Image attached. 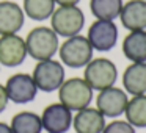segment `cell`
<instances>
[{"label":"cell","mask_w":146,"mask_h":133,"mask_svg":"<svg viewBox=\"0 0 146 133\" xmlns=\"http://www.w3.org/2000/svg\"><path fill=\"white\" fill-rule=\"evenodd\" d=\"M119 20L129 32L146 30V0H127L119 13Z\"/></svg>","instance_id":"5bb4252c"},{"label":"cell","mask_w":146,"mask_h":133,"mask_svg":"<svg viewBox=\"0 0 146 133\" xmlns=\"http://www.w3.org/2000/svg\"><path fill=\"white\" fill-rule=\"evenodd\" d=\"M5 91L8 94L10 102L16 105H25L35 100L39 89L33 80L32 74L17 72L8 77L7 83H5Z\"/></svg>","instance_id":"52a82bcc"},{"label":"cell","mask_w":146,"mask_h":133,"mask_svg":"<svg viewBox=\"0 0 146 133\" xmlns=\"http://www.w3.org/2000/svg\"><path fill=\"white\" fill-rule=\"evenodd\" d=\"M85 27V14L79 5L71 7H57L50 16V28L61 38L80 35Z\"/></svg>","instance_id":"277c9868"},{"label":"cell","mask_w":146,"mask_h":133,"mask_svg":"<svg viewBox=\"0 0 146 133\" xmlns=\"http://www.w3.org/2000/svg\"><path fill=\"white\" fill-rule=\"evenodd\" d=\"M127 102H129V94L118 86L105 88L96 95V108L105 117H111V119L124 116Z\"/></svg>","instance_id":"ba28073f"},{"label":"cell","mask_w":146,"mask_h":133,"mask_svg":"<svg viewBox=\"0 0 146 133\" xmlns=\"http://www.w3.org/2000/svg\"><path fill=\"white\" fill-rule=\"evenodd\" d=\"M123 88L129 95L146 94V63H130L124 69Z\"/></svg>","instance_id":"9a60e30c"},{"label":"cell","mask_w":146,"mask_h":133,"mask_svg":"<svg viewBox=\"0 0 146 133\" xmlns=\"http://www.w3.org/2000/svg\"><path fill=\"white\" fill-rule=\"evenodd\" d=\"M58 38L60 36L50 27L41 25L32 28L24 38L29 57H32L36 61L54 58L55 53H58V47H60V39Z\"/></svg>","instance_id":"6da1fadb"},{"label":"cell","mask_w":146,"mask_h":133,"mask_svg":"<svg viewBox=\"0 0 146 133\" xmlns=\"http://www.w3.org/2000/svg\"><path fill=\"white\" fill-rule=\"evenodd\" d=\"M55 8H57L55 0H24L22 3V10L25 17L36 20V22L50 19Z\"/></svg>","instance_id":"d6986e66"},{"label":"cell","mask_w":146,"mask_h":133,"mask_svg":"<svg viewBox=\"0 0 146 133\" xmlns=\"http://www.w3.org/2000/svg\"><path fill=\"white\" fill-rule=\"evenodd\" d=\"M124 116L132 127L146 128V94L129 97Z\"/></svg>","instance_id":"ac0fdd59"},{"label":"cell","mask_w":146,"mask_h":133,"mask_svg":"<svg viewBox=\"0 0 146 133\" xmlns=\"http://www.w3.org/2000/svg\"><path fill=\"white\" fill-rule=\"evenodd\" d=\"M93 50L88 38L82 35H76L66 38L58 47V57L63 66L72 69H82L93 60Z\"/></svg>","instance_id":"7a4b0ae2"},{"label":"cell","mask_w":146,"mask_h":133,"mask_svg":"<svg viewBox=\"0 0 146 133\" xmlns=\"http://www.w3.org/2000/svg\"><path fill=\"white\" fill-rule=\"evenodd\" d=\"M107 117L96 107H86L76 111L72 117V128L76 133H102Z\"/></svg>","instance_id":"4fadbf2b"},{"label":"cell","mask_w":146,"mask_h":133,"mask_svg":"<svg viewBox=\"0 0 146 133\" xmlns=\"http://www.w3.org/2000/svg\"><path fill=\"white\" fill-rule=\"evenodd\" d=\"M83 80L93 88V91H102L115 86L118 80V67L108 58H93L83 67Z\"/></svg>","instance_id":"5b68a950"},{"label":"cell","mask_w":146,"mask_h":133,"mask_svg":"<svg viewBox=\"0 0 146 133\" xmlns=\"http://www.w3.org/2000/svg\"><path fill=\"white\" fill-rule=\"evenodd\" d=\"M102 133H137V128L130 125L126 119H113L111 122L105 124Z\"/></svg>","instance_id":"44dd1931"},{"label":"cell","mask_w":146,"mask_h":133,"mask_svg":"<svg viewBox=\"0 0 146 133\" xmlns=\"http://www.w3.org/2000/svg\"><path fill=\"white\" fill-rule=\"evenodd\" d=\"M88 38L93 50L110 52L118 42V27L115 20H101L96 19L88 27Z\"/></svg>","instance_id":"30bf717a"},{"label":"cell","mask_w":146,"mask_h":133,"mask_svg":"<svg viewBox=\"0 0 146 133\" xmlns=\"http://www.w3.org/2000/svg\"><path fill=\"white\" fill-rule=\"evenodd\" d=\"M80 0H55L58 7H71V5H79Z\"/></svg>","instance_id":"603a6c76"},{"label":"cell","mask_w":146,"mask_h":133,"mask_svg":"<svg viewBox=\"0 0 146 133\" xmlns=\"http://www.w3.org/2000/svg\"><path fill=\"white\" fill-rule=\"evenodd\" d=\"M0 67H2V66H0Z\"/></svg>","instance_id":"d4e9b609"},{"label":"cell","mask_w":146,"mask_h":133,"mask_svg":"<svg viewBox=\"0 0 146 133\" xmlns=\"http://www.w3.org/2000/svg\"><path fill=\"white\" fill-rule=\"evenodd\" d=\"M29 57L25 39L16 35H2L0 36V66L17 67Z\"/></svg>","instance_id":"8fae6325"},{"label":"cell","mask_w":146,"mask_h":133,"mask_svg":"<svg viewBox=\"0 0 146 133\" xmlns=\"http://www.w3.org/2000/svg\"><path fill=\"white\" fill-rule=\"evenodd\" d=\"M94 91L88 83L83 80V77H72L66 78L63 85L58 88V100L68 107L72 113L86 108L91 105Z\"/></svg>","instance_id":"3957f363"},{"label":"cell","mask_w":146,"mask_h":133,"mask_svg":"<svg viewBox=\"0 0 146 133\" xmlns=\"http://www.w3.org/2000/svg\"><path fill=\"white\" fill-rule=\"evenodd\" d=\"M32 77L39 91L54 92L58 91V88L66 80V72H64V66L61 64V61L50 58V60L36 61Z\"/></svg>","instance_id":"8992f818"},{"label":"cell","mask_w":146,"mask_h":133,"mask_svg":"<svg viewBox=\"0 0 146 133\" xmlns=\"http://www.w3.org/2000/svg\"><path fill=\"white\" fill-rule=\"evenodd\" d=\"M39 116L42 122V130L46 133H66L69 128H72L74 113L61 102L47 105Z\"/></svg>","instance_id":"9c48e42d"},{"label":"cell","mask_w":146,"mask_h":133,"mask_svg":"<svg viewBox=\"0 0 146 133\" xmlns=\"http://www.w3.org/2000/svg\"><path fill=\"white\" fill-rule=\"evenodd\" d=\"M8 103H10V99H8V94L5 91V85L0 83V113H3L7 110Z\"/></svg>","instance_id":"7402d4cb"},{"label":"cell","mask_w":146,"mask_h":133,"mask_svg":"<svg viewBox=\"0 0 146 133\" xmlns=\"http://www.w3.org/2000/svg\"><path fill=\"white\" fill-rule=\"evenodd\" d=\"M123 0H90V11L96 19L115 20L123 10Z\"/></svg>","instance_id":"ffe728a7"},{"label":"cell","mask_w":146,"mask_h":133,"mask_svg":"<svg viewBox=\"0 0 146 133\" xmlns=\"http://www.w3.org/2000/svg\"><path fill=\"white\" fill-rule=\"evenodd\" d=\"M25 24V14L21 5L11 0L0 2V36L16 35Z\"/></svg>","instance_id":"7c38bea8"},{"label":"cell","mask_w":146,"mask_h":133,"mask_svg":"<svg viewBox=\"0 0 146 133\" xmlns=\"http://www.w3.org/2000/svg\"><path fill=\"white\" fill-rule=\"evenodd\" d=\"M10 127L13 133H42L41 116L35 111H19L11 117Z\"/></svg>","instance_id":"e0dca14e"},{"label":"cell","mask_w":146,"mask_h":133,"mask_svg":"<svg viewBox=\"0 0 146 133\" xmlns=\"http://www.w3.org/2000/svg\"><path fill=\"white\" fill-rule=\"evenodd\" d=\"M0 133H13L10 124L3 122V120H0Z\"/></svg>","instance_id":"cb8c5ba5"},{"label":"cell","mask_w":146,"mask_h":133,"mask_svg":"<svg viewBox=\"0 0 146 133\" xmlns=\"http://www.w3.org/2000/svg\"><path fill=\"white\" fill-rule=\"evenodd\" d=\"M121 49L130 63H146V30L129 32L123 39Z\"/></svg>","instance_id":"2e32d148"}]
</instances>
